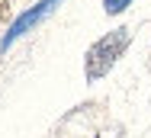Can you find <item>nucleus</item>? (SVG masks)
I'll use <instances>...</instances> for the list:
<instances>
[{
  "mask_svg": "<svg viewBox=\"0 0 151 138\" xmlns=\"http://www.w3.org/2000/svg\"><path fill=\"white\" fill-rule=\"evenodd\" d=\"M129 42H132V29L129 26H119V29H113V32H106L103 39H96L90 48H87V55H84V77H87V83L103 80L116 68V61L125 55Z\"/></svg>",
  "mask_w": 151,
  "mask_h": 138,
  "instance_id": "nucleus-1",
  "label": "nucleus"
},
{
  "mask_svg": "<svg viewBox=\"0 0 151 138\" xmlns=\"http://www.w3.org/2000/svg\"><path fill=\"white\" fill-rule=\"evenodd\" d=\"M61 3H64V0H39V3H35V6H29L26 13H19V16L13 19V26L3 32V39H0V52H6V48H10L13 42H19L23 35H29L35 26H42V23H45L55 10H58Z\"/></svg>",
  "mask_w": 151,
  "mask_h": 138,
  "instance_id": "nucleus-2",
  "label": "nucleus"
},
{
  "mask_svg": "<svg viewBox=\"0 0 151 138\" xmlns=\"http://www.w3.org/2000/svg\"><path fill=\"white\" fill-rule=\"evenodd\" d=\"M129 3H132V0H103V10H106L109 16H116V13H122Z\"/></svg>",
  "mask_w": 151,
  "mask_h": 138,
  "instance_id": "nucleus-3",
  "label": "nucleus"
},
{
  "mask_svg": "<svg viewBox=\"0 0 151 138\" xmlns=\"http://www.w3.org/2000/svg\"><path fill=\"white\" fill-rule=\"evenodd\" d=\"M6 10H10V6H6V0H0V19L6 16Z\"/></svg>",
  "mask_w": 151,
  "mask_h": 138,
  "instance_id": "nucleus-4",
  "label": "nucleus"
}]
</instances>
